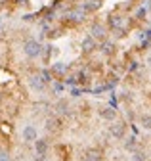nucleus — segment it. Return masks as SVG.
<instances>
[{
    "instance_id": "obj_12",
    "label": "nucleus",
    "mask_w": 151,
    "mask_h": 161,
    "mask_svg": "<svg viewBox=\"0 0 151 161\" xmlns=\"http://www.w3.org/2000/svg\"><path fill=\"white\" fill-rule=\"evenodd\" d=\"M84 161H102V155L96 150H88L86 155H84Z\"/></svg>"
},
{
    "instance_id": "obj_15",
    "label": "nucleus",
    "mask_w": 151,
    "mask_h": 161,
    "mask_svg": "<svg viewBox=\"0 0 151 161\" xmlns=\"http://www.w3.org/2000/svg\"><path fill=\"white\" fill-rule=\"evenodd\" d=\"M58 119H48L46 121V130H55V129H58Z\"/></svg>"
},
{
    "instance_id": "obj_9",
    "label": "nucleus",
    "mask_w": 151,
    "mask_h": 161,
    "mask_svg": "<svg viewBox=\"0 0 151 161\" xmlns=\"http://www.w3.org/2000/svg\"><path fill=\"white\" fill-rule=\"evenodd\" d=\"M100 115H102V119H105V121H115L117 119V109L115 108H102L100 109Z\"/></svg>"
},
{
    "instance_id": "obj_19",
    "label": "nucleus",
    "mask_w": 151,
    "mask_h": 161,
    "mask_svg": "<svg viewBox=\"0 0 151 161\" xmlns=\"http://www.w3.org/2000/svg\"><path fill=\"white\" fill-rule=\"evenodd\" d=\"M39 75L42 77V80H44V83H46V85H48V83H50V80H52V73H50V71H46V69H44V71H40Z\"/></svg>"
},
{
    "instance_id": "obj_6",
    "label": "nucleus",
    "mask_w": 151,
    "mask_h": 161,
    "mask_svg": "<svg viewBox=\"0 0 151 161\" xmlns=\"http://www.w3.org/2000/svg\"><path fill=\"white\" fill-rule=\"evenodd\" d=\"M29 86L33 88V90H39V92H42L44 88H46V83L42 80V77L36 73V75H33V77H29Z\"/></svg>"
},
{
    "instance_id": "obj_11",
    "label": "nucleus",
    "mask_w": 151,
    "mask_h": 161,
    "mask_svg": "<svg viewBox=\"0 0 151 161\" xmlns=\"http://www.w3.org/2000/svg\"><path fill=\"white\" fill-rule=\"evenodd\" d=\"M140 125H142V129L151 130V113H145V115L140 117Z\"/></svg>"
},
{
    "instance_id": "obj_22",
    "label": "nucleus",
    "mask_w": 151,
    "mask_h": 161,
    "mask_svg": "<svg viewBox=\"0 0 151 161\" xmlns=\"http://www.w3.org/2000/svg\"><path fill=\"white\" fill-rule=\"evenodd\" d=\"M0 104H2V92H0Z\"/></svg>"
},
{
    "instance_id": "obj_2",
    "label": "nucleus",
    "mask_w": 151,
    "mask_h": 161,
    "mask_svg": "<svg viewBox=\"0 0 151 161\" xmlns=\"http://www.w3.org/2000/svg\"><path fill=\"white\" fill-rule=\"evenodd\" d=\"M90 36L94 40H98V42H103V40H107V29L102 23H94L90 27Z\"/></svg>"
},
{
    "instance_id": "obj_10",
    "label": "nucleus",
    "mask_w": 151,
    "mask_h": 161,
    "mask_svg": "<svg viewBox=\"0 0 151 161\" xmlns=\"http://www.w3.org/2000/svg\"><path fill=\"white\" fill-rule=\"evenodd\" d=\"M102 52L105 56H113V54H115V44H113L111 40H103V42H102Z\"/></svg>"
},
{
    "instance_id": "obj_14",
    "label": "nucleus",
    "mask_w": 151,
    "mask_h": 161,
    "mask_svg": "<svg viewBox=\"0 0 151 161\" xmlns=\"http://www.w3.org/2000/svg\"><path fill=\"white\" fill-rule=\"evenodd\" d=\"M124 150H136V138L134 136H130L124 140Z\"/></svg>"
},
{
    "instance_id": "obj_4",
    "label": "nucleus",
    "mask_w": 151,
    "mask_h": 161,
    "mask_svg": "<svg viewBox=\"0 0 151 161\" xmlns=\"http://www.w3.org/2000/svg\"><path fill=\"white\" fill-rule=\"evenodd\" d=\"M33 144H34V153L39 155V157H44V155L48 153V140H44V138H36Z\"/></svg>"
},
{
    "instance_id": "obj_8",
    "label": "nucleus",
    "mask_w": 151,
    "mask_h": 161,
    "mask_svg": "<svg viewBox=\"0 0 151 161\" xmlns=\"http://www.w3.org/2000/svg\"><path fill=\"white\" fill-rule=\"evenodd\" d=\"M55 111H58L60 115H69L71 113V106H69V102L65 98H61V100H58V102H55Z\"/></svg>"
},
{
    "instance_id": "obj_16",
    "label": "nucleus",
    "mask_w": 151,
    "mask_h": 161,
    "mask_svg": "<svg viewBox=\"0 0 151 161\" xmlns=\"http://www.w3.org/2000/svg\"><path fill=\"white\" fill-rule=\"evenodd\" d=\"M52 90H54L55 94H61V92L65 90V86H63L61 83H52Z\"/></svg>"
},
{
    "instance_id": "obj_21",
    "label": "nucleus",
    "mask_w": 151,
    "mask_h": 161,
    "mask_svg": "<svg viewBox=\"0 0 151 161\" xmlns=\"http://www.w3.org/2000/svg\"><path fill=\"white\" fill-rule=\"evenodd\" d=\"M132 159H134V161H143L145 155H143L142 152H134V157H132Z\"/></svg>"
},
{
    "instance_id": "obj_20",
    "label": "nucleus",
    "mask_w": 151,
    "mask_h": 161,
    "mask_svg": "<svg viewBox=\"0 0 151 161\" xmlns=\"http://www.w3.org/2000/svg\"><path fill=\"white\" fill-rule=\"evenodd\" d=\"M0 161H12V155L8 150H0Z\"/></svg>"
},
{
    "instance_id": "obj_7",
    "label": "nucleus",
    "mask_w": 151,
    "mask_h": 161,
    "mask_svg": "<svg viewBox=\"0 0 151 161\" xmlns=\"http://www.w3.org/2000/svg\"><path fill=\"white\" fill-rule=\"evenodd\" d=\"M81 48H82V52H84V54L94 52V50H96V40H94L90 35H88V36H84V38H82V42H81Z\"/></svg>"
},
{
    "instance_id": "obj_1",
    "label": "nucleus",
    "mask_w": 151,
    "mask_h": 161,
    "mask_svg": "<svg viewBox=\"0 0 151 161\" xmlns=\"http://www.w3.org/2000/svg\"><path fill=\"white\" fill-rule=\"evenodd\" d=\"M23 54L27 58H31V59L39 58L42 54V44L39 42V40H34V38H29V40H25V44H23Z\"/></svg>"
},
{
    "instance_id": "obj_18",
    "label": "nucleus",
    "mask_w": 151,
    "mask_h": 161,
    "mask_svg": "<svg viewBox=\"0 0 151 161\" xmlns=\"http://www.w3.org/2000/svg\"><path fill=\"white\" fill-rule=\"evenodd\" d=\"M71 15H73L75 21H81V19H84V12H82V10H75Z\"/></svg>"
},
{
    "instance_id": "obj_17",
    "label": "nucleus",
    "mask_w": 151,
    "mask_h": 161,
    "mask_svg": "<svg viewBox=\"0 0 151 161\" xmlns=\"http://www.w3.org/2000/svg\"><path fill=\"white\" fill-rule=\"evenodd\" d=\"M65 69H67V67H65L63 64H54V65H52V73H63Z\"/></svg>"
},
{
    "instance_id": "obj_23",
    "label": "nucleus",
    "mask_w": 151,
    "mask_h": 161,
    "mask_svg": "<svg viewBox=\"0 0 151 161\" xmlns=\"http://www.w3.org/2000/svg\"><path fill=\"white\" fill-rule=\"evenodd\" d=\"M0 25H2V21H0Z\"/></svg>"
},
{
    "instance_id": "obj_13",
    "label": "nucleus",
    "mask_w": 151,
    "mask_h": 161,
    "mask_svg": "<svg viewBox=\"0 0 151 161\" xmlns=\"http://www.w3.org/2000/svg\"><path fill=\"white\" fill-rule=\"evenodd\" d=\"M109 23H111V27L119 29V27H122V17L121 15H111L109 17Z\"/></svg>"
},
{
    "instance_id": "obj_5",
    "label": "nucleus",
    "mask_w": 151,
    "mask_h": 161,
    "mask_svg": "<svg viewBox=\"0 0 151 161\" xmlns=\"http://www.w3.org/2000/svg\"><path fill=\"white\" fill-rule=\"evenodd\" d=\"M111 136L117 140H124V132H126V125L124 123H113L111 125Z\"/></svg>"
},
{
    "instance_id": "obj_3",
    "label": "nucleus",
    "mask_w": 151,
    "mask_h": 161,
    "mask_svg": "<svg viewBox=\"0 0 151 161\" xmlns=\"http://www.w3.org/2000/svg\"><path fill=\"white\" fill-rule=\"evenodd\" d=\"M21 138H23V142L27 144H33L36 138H39V130H36L34 125H25L23 130H21Z\"/></svg>"
}]
</instances>
